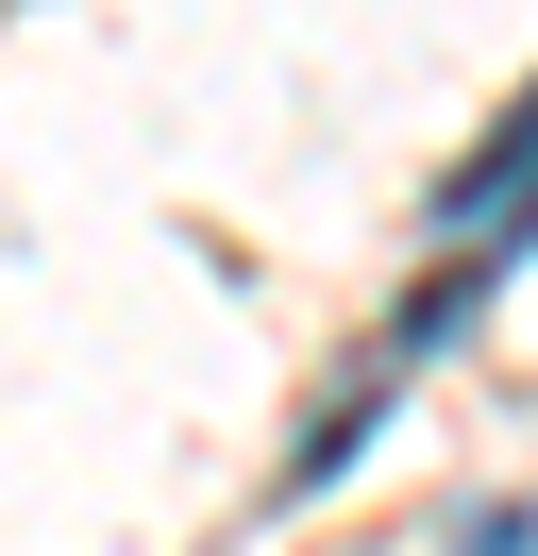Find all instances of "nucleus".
<instances>
[{
	"label": "nucleus",
	"mask_w": 538,
	"mask_h": 556,
	"mask_svg": "<svg viewBox=\"0 0 538 556\" xmlns=\"http://www.w3.org/2000/svg\"><path fill=\"white\" fill-rule=\"evenodd\" d=\"M522 237H538V85H522V118H504L488 152H471V186H454V203H437V253H421V287H404V320H387V354H370V388H387L404 354H437V338H471V304H488V287L522 270ZM370 388H354V405H336L320 439L286 455V489H320L336 455L370 439Z\"/></svg>",
	"instance_id": "f257e3e1"
}]
</instances>
